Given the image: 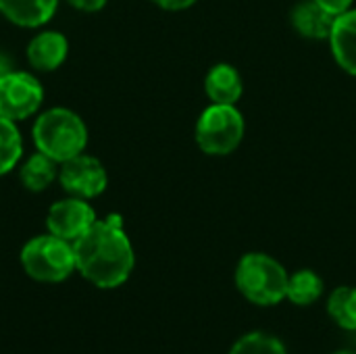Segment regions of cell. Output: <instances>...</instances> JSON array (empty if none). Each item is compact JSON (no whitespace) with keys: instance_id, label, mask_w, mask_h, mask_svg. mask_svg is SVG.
Returning a JSON list of instances; mask_svg holds the SVG:
<instances>
[{"instance_id":"obj_1","label":"cell","mask_w":356,"mask_h":354,"mask_svg":"<svg viewBox=\"0 0 356 354\" xmlns=\"http://www.w3.org/2000/svg\"><path fill=\"white\" fill-rule=\"evenodd\" d=\"M77 273L100 290L123 286L136 267V250L123 227L121 215L98 219L73 242Z\"/></svg>"},{"instance_id":"obj_2","label":"cell","mask_w":356,"mask_h":354,"mask_svg":"<svg viewBox=\"0 0 356 354\" xmlns=\"http://www.w3.org/2000/svg\"><path fill=\"white\" fill-rule=\"evenodd\" d=\"M31 140L38 152H44L60 165L86 152L88 125L73 108L50 106L35 117Z\"/></svg>"},{"instance_id":"obj_3","label":"cell","mask_w":356,"mask_h":354,"mask_svg":"<svg viewBox=\"0 0 356 354\" xmlns=\"http://www.w3.org/2000/svg\"><path fill=\"white\" fill-rule=\"evenodd\" d=\"M290 273L267 252H246L234 273L238 292L254 307H277L286 300Z\"/></svg>"},{"instance_id":"obj_4","label":"cell","mask_w":356,"mask_h":354,"mask_svg":"<svg viewBox=\"0 0 356 354\" xmlns=\"http://www.w3.org/2000/svg\"><path fill=\"white\" fill-rule=\"evenodd\" d=\"M19 261L25 275L40 284H60L77 271L73 244L50 232L27 240Z\"/></svg>"},{"instance_id":"obj_5","label":"cell","mask_w":356,"mask_h":354,"mask_svg":"<svg viewBox=\"0 0 356 354\" xmlns=\"http://www.w3.org/2000/svg\"><path fill=\"white\" fill-rule=\"evenodd\" d=\"M246 134V121L236 104H209L194 129L198 148L207 156H227L238 150Z\"/></svg>"},{"instance_id":"obj_6","label":"cell","mask_w":356,"mask_h":354,"mask_svg":"<svg viewBox=\"0 0 356 354\" xmlns=\"http://www.w3.org/2000/svg\"><path fill=\"white\" fill-rule=\"evenodd\" d=\"M44 88L40 79L29 71L10 69L0 75V115L19 123L42 108Z\"/></svg>"},{"instance_id":"obj_7","label":"cell","mask_w":356,"mask_h":354,"mask_svg":"<svg viewBox=\"0 0 356 354\" xmlns=\"http://www.w3.org/2000/svg\"><path fill=\"white\" fill-rule=\"evenodd\" d=\"M56 182L69 196L94 200L100 194H104V190L108 186V173L100 159L81 152V154L60 163Z\"/></svg>"},{"instance_id":"obj_8","label":"cell","mask_w":356,"mask_h":354,"mask_svg":"<svg viewBox=\"0 0 356 354\" xmlns=\"http://www.w3.org/2000/svg\"><path fill=\"white\" fill-rule=\"evenodd\" d=\"M98 221L94 207L90 200L77 198V196H67L56 200L46 215V230L67 242L79 240L94 223Z\"/></svg>"},{"instance_id":"obj_9","label":"cell","mask_w":356,"mask_h":354,"mask_svg":"<svg viewBox=\"0 0 356 354\" xmlns=\"http://www.w3.org/2000/svg\"><path fill=\"white\" fill-rule=\"evenodd\" d=\"M25 56L33 71L52 73L67 61L69 40L65 33H60L56 29H42L29 40Z\"/></svg>"},{"instance_id":"obj_10","label":"cell","mask_w":356,"mask_h":354,"mask_svg":"<svg viewBox=\"0 0 356 354\" xmlns=\"http://www.w3.org/2000/svg\"><path fill=\"white\" fill-rule=\"evenodd\" d=\"M336 15L325 10L315 0H298L290 10V25L305 40H330Z\"/></svg>"},{"instance_id":"obj_11","label":"cell","mask_w":356,"mask_h":354,"mask_svg":"<svg viewBox=\"0 0 356 354\" xmlns=\"http://www.w3.org/2000/svg\"><path fill=\"white\" fill-rule=\"evenodd\" d=\"M60 0H0V15L23 29H38L50 23Z\"/></svg>"},{"instance_id":"obj_12","label":"cell","mask_w":356,"mask_h":354,"mask_svg":"<svg viewBox=\"0 0 356 354\" xmlns=\"http://www.w3.org/2000/svg\"><path fill=\"white\" fill-rule=\"evenodd\" d=\"M327 42L338 67L356 77V6L336 17Z\"/></svg>"},{"instance_id":"obj_13","label":"cell","mask_w":356,"mask_h":354,"mask_svg":"<svg viewBox=\"0 0 356 354\" xmlns=\"http://www.w3.org/2000/svg\"><path fill=\"white\" fill-rule=\"evenodd\" d=\"M204 94L213 104H236L244 94L240 71L229 63H217L204 77Z\"/></svg>"},{"instance_id":"obj_14","label":"cell","mask_w":356,"mask_h":354,"mask_svg":"<svg viewBox=\"0 0 356 354\" xmlns=\"http://www.w3.org/2000/svg\"><path fill=\"white\" fill-rule=\"evenodd\" d=\"M58 167L60 165L56 161L35 150L19 165V182L27 192L40 194L58 179Z\"/></svg>"},{"instance_id":"obj_15","label":"cell","mask_w":356,"mask_h":354,"mask_svg":"<svg viewBox=\"0 0 356 354\" xmlns=\"http://www.w3.org/2000/svg\"><path fill=\"white\" fill-rule=\"evenodd\" d=\"M325 294V282L323 277L313 269H298L290 273L288 280V294L286 300L296 307H311L319 303Z\"/></svg>"},{"instance_id":"obj_16","label":"cell","mask_w":356,"mask_h":354,"mask_svg":"<svg viewBox=\"0 0 356 354\" xmlns=\"http://www.w3.org/2000/svg\"><path fill=\"white\" fill-rule=\"evenodd\" d=\"M330 319L346 330V332H356V288L355 286H340L334 288L327 296L325 303Z\"/></svg>"},{"instance_id":"obj_17","label":"cell","mask_w":356,"mask_h":354,"mask_svg":"<svg viewBox=\"0 0 356 354\" xmlns=\"http://www.w3.org/2000/svg\"><path fill=\"white\" fill-rule=\"evenodd\" d=\"M23 156V138L15 121L0 115V177L8 175Z\"/></svg>"},{"instance_id":"obj_18","label":"cell","mask_w":356,"mask_h":354,"mask_svg":"<svg viewBox=\"0 0 356 354\" xmlns=\"http://www.w3.org/2000/svg\"><path fill=\"white\" fill-rule=\"evenodd\" d=\"M227 354H288V348L269 332H248L232 344Z\"/></svg>"},{"instance_id":"obj_19","label":"cell","mask_w":356,"mask_h":354,"mask_svg":"<svg viewBox=\"0 0 356 354\" xmlns=\"http://www.w3.org/2000/svg\"><path fill=\"white\" fill-rule=\"evenodd\" d=\"M71 8L81 10V13H96L106 6L108 0H65Z\"/></svg>"},{"instance_id":"obj_20","label":"cell","mask_w":356,"mask_h":354,"mask_svg":"<svg viewBox=\"0 0 356 354\" xmlns=\"http://www.w3.org/2000/svg\"><path fill=\"white\" fill-rule=\"evenodd\" d=\"M317 4H321L325 10H330L332 15H342V13H346L348 8H353L355 6V0H315Z\"/></svg>"},{"instance_id":"obj_21","label":"cell","mask_w":356,"mask_h":354,"mask_svg":"<svg viewBox=\"0 0 356 354\" xmlns=\"http://www.w3.org/2000/svg\"><path fill=\"white\" fill-rule=\"evenodd\" d=\"M159 8L163 10H169V13H179V10H186L190 6H194L198 0H152Z\"/></svg>"},{"instance_id":"obj_22","label":"cell","mask_w":356,"mask_h":354,"mask_svg":"<svg viewBox=\"0 0 356 354\" xmlns=\"http://www.w3.org/2000/svg\"><path fill=\"white\" fill-rule=\"evenodd\" d=\"M332 354H356V351H348V348H344V351H336V353Z\"/></svg>"}]
</instances>
